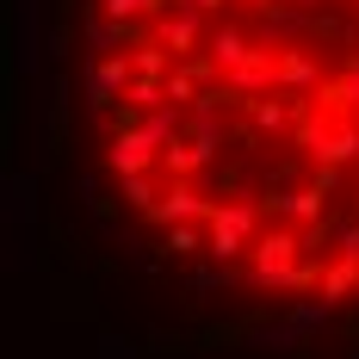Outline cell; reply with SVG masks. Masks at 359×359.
Returning a JSON list of instances; mask_svg holds the SVG:
<instances>
[{
  "label": "cell",
  "mask_w": 359,
  "mask_h": 359,
  "mask_svg": "<svg viewBox=\"0 0 359 359\" xmlns=\"http://www.w3.org/2000/svg\"><path fill=\"white\" fill-rule=\"evenodd\" d=\"M297 260H304V229H260L254 248H248V279L254 285L285 291V279H291Z\"/></svg>",
  "instance_id": "1"
},
{
  "label": "cell",
  "mask_w": 359,
  "mask_h": 359,
  "mask_svg": "<svg viewBox=\"0 0 359 359\" xmlns=\"http://www.w3.org/2000/svg\"><path fill=\"white\" fill-rule=\"evenodd\" d=\"M106 168L118 180L124 174H149V168H161V143L149 137L143 124H124V130H111V143H106Z\"/></svg>",
  "instance_id": "2"
},
{
  "label": "cell",
  "mask_w": 359,
  "mask_h": 359,
  "mask_svg": "<svg viewBox=\"0 0 359 359\" xmlns=\"http://www.w3.org/2000/svg\"><path fill=\"white\" fill-rule=\"evenodd\" d=\"M211 211L217 205L192 186V180H168L161 198H155V211H149V223H161V229H168V223H211Z\"/></svg>",
  "instance_id": "3"
},
{
  "label": "cell",
  "mask_w": 359,
  "mask_h": 359,
  "mask_svg": "<svg viewBox=\"0 0 359 359\" xmlns=\"http://www.w3.org/2000/svg\"><path fill=\"white\" fill-rule=\"evenodd\" d=\"M223 87H229L236 100H260V93H285V87H279V50H273V43H260V50H254V56L242 62V69H229V74H223Z\"/></svg>",
  "instance_id": "4"
},
{
  "label": "cell",
  "mask_w": 359,
  "mask_h": 359,
  "mask_svg": "<svg viewBox=\"0 0 359 359\" xmlns=\"http://www.w3.org/2000/svg\"><path fill=\"white\" fill-rule=\"evenodd\" d=\"M155 37H161V43H168V50H174L180 62H186V56H192V50H198V43H205V13H198V6H186V0H174V6H168V13H161V19H155Z\"/></svg>",
  "instance_id": "5"
},
{
  "label": "cell",
  "mask_w": 359,
  "mask_h": 359,
  "mask_svg": "<svg viewBox=\"0 0 359 359\" xmlns=\"http://www.w3.org/2000/svg\"><path fill=\"white\" fill-rule=\"evenodd\" d=\"M205 50H211V62L223 74L229 69H242V62H248L254 50H260V43H254L248 32H242V25H211V37H205Z\"/></svg>",
  "instance_id": "6"
},
{
  "label": "cell",
  "mask_w": 359,
  "mask_h": 359,
  "mask_svg": "<svg viewBox=\"0 0 359 359\" xmlns=\"http://www.w3.org/2000/svg\"><path fill=\"white\" fill-rule=\"evenodd\" d=\"M211 155H217V149L198 143V137H174V143H161V174H168V180H192Z\"/></svg>",
  "instance_id": "7"
},
{
  "label": "cell",
  "mask_w": 359,
  "mask_h": 359,
  "mask_svg": "<svg viewBox=\"0 0 359 359\" xmlns=\"http://www.w3.org/2000/svg\"><path fill=\"white\" fill-rule=\"evenodd\" d=\"M279 87L285 93H316L323 87V69L310 50H279Z\"/></svg>",
  "instance_id": "8"
},
{
  "label": "cell",
  "mask_w": 359,
  "mask_h": 359,
  "mask_svg": "<svg viewBox=\"0 0 359 359\" xmlns=\"http://www.w3.org/2000/svg\"><path fill=\"white\" fill-rule=\"evenodd\" d=\"M323 198H328V180H310V186L285 192V217L297 229H304V223H323Z\"/></svg>",
  "instance_id": "9"
},
{
  "label": "cell",
  "mask_w": 359,
  "mask_h": 359,
  "mask_svg": "<svg viewBox=\"0 0 359 359\" xmlns=\"http://www.w3.org/2000/svg\"><path fill=\"white\" fill-rule=\"evenodd\" d=\"M359 285V260H347V254H334V260H328L323 266V304H347V291Z\"/></svg>",
  "instance_id": "10"
},
{
  "label": "cell",
  "mask_w": 359,
  "mask_h": 359,
  "mask_svg": "<svg viewBox=\"0 0 359 359\" xmlns=\"http://www.w3.org/2000/svg\"><path fill=\"white\" fill-rule=\"evenodd\" d=\"M254 248V236H242V229H229V223H211V260H223V266H229V260H242V254Z\"/></svg>",
  "instance_id": "11"
},
{
  "label": "cell",
  "mask_w": 359,
  "mask_h": 359,
  "mask_svg": "<svg viewBox=\"0 0 359 359\" xmlns=\"http://www.w3.org/2000/svg\"><path fill=\"white\" fill-rule=\"evenodd\" d=\"M260 217H266V205H248V198H236V205H217L211 223H229V229H242V236H260Z\"/></svg>",
  "instance_id": "12"
},
{
  "label": "cell",
  "mask_w": 359,
  "mask_h": 359,
  "mask_svg": "<svg viewBox=\"0 0 359 359\" xmlns=\"http://www.w3.org/2000/svg\"><path fill=\"white\" fill-rule=\"evenodd\" d=\"M248 111H254V130H285V118H291V111L279 106V93H260V100H248Z\"/></svg>",
  "instance_id": "13"
},
{
  "label": "cell",
  "mask_w": 359,
  "mask_h": 359,
  "mask_svg": "<svg viewBox=\"0 0 359 359\" xmlns=\"http://www.w3.org/2000/svg\"><path fill=\"white\" fill-rule=\"evenodd\" d=\"M198 248H211V242L198 236V223H168V254H174V260H186V254H198Z\"/></svg>",
  "instance_id": "14"
},
{
  "label": "cell",
  "mask_w": 359,
  "mask_h": 359,
  "mask_svg": "<svg viewBox=\"0 0 359 359\" xmlns=\"http://www.w3.org/2000/svg\"><path fill=\"white\" fill-rule=\"evenodd\" d=\"M155 198H161V192H155V180L149 174H124V205H130V211H155Z\"/></svg>",
  "instance_id": "15"
},
{
  "label": "cell",
  "mask_w": 359,
  "mask_h": 359,
  "mask_svg": "<svg viewBox=\"0 0 359 359\" xmlns=\"http://www.w3.org/2000/svg\"><path fill=\"white\" fill-rule=\"evenodd\" d=\"M186 6H198V13H223V0H186Z\"/></svg>",
  "instance_id": "16"
},
{
  "label": "cell",
  "mask_w": 359,
  "mask_h": 359,
  "mask_svg": "<svg viewBox=\"0 0 359 359\" xmlns=\"http://www.w3.org/2000/svg\"><path fill=\"white\" fill-rule=\"evenodd\" d=\"M248 6H273V0H248Z\"/></svg>",
  "instance_id": "17"
}]
</instances>
